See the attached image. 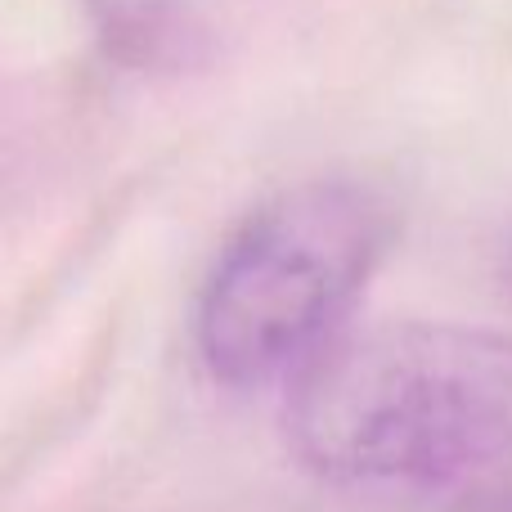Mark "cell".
Returning <instances> with one entry per match:
<instances>
[{
  "mask_svg": "<svg viewBox=\"0 0 512 512\" xmlns=\"http://www.w3.org/2000/svg\"><path fill=\"white\" fill-rule=\"evenodd\" d=\"M297 454L423 512H512V337L463 324L333 333L297 369Z\"/></svg>",
  "mask_w": 512,
  "mask_h": 512,
  "instance_id": "cell-1",
  "label": "cell"
},
{
  "mask_svg": "<svg viewBox=\"0 0 512 512\" xmlns=\"http://www.w3.org/2000/svg\"><path fill=\"white\" fill-rule=\"evenodd\" d=\"M391 207L360 180L279 194L225 243L198 297V355L230 387L297 373L391 243Z\"/></svg>",
  "mask_w": 512,
  "mask_h": 512,
  "instance_id": "cell-2",
  "label": "cell"
}]
</instances>
